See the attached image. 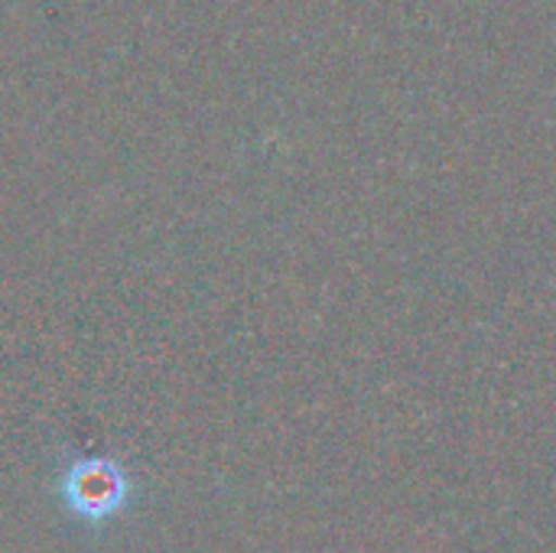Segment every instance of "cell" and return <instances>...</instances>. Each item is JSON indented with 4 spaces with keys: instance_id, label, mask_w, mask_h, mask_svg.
<instances>
[{
    "instance_id": "6da1fadb",
    "label": "cell",
    "mask_w": 556,
    "mask_h": 553,
    "mask_svg": "<svg viewBox=\"0 0 556 553\" xmlns=\"http://www.w3.org/2000/svg\"><path fill=\"white\" fill-rule=\"evenodd\" d=\"M59 492H62L65 508L75 518L98 525L127 508L130 482H127V473L121 469V463H114L108 456H91V460H78L65 469Z\"/></svg>"
}]
</instances>
